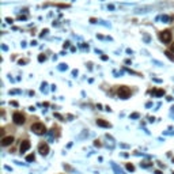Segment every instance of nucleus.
<instances>
[{"mask_svg":"<svg viewBox=\"0 0 174 174\" xmlns=\"http://www.w3.org/2000/svg\"><path fill=\"white\" fill-rule=\"evenodd\" d=\"M171 32L170 30H163L159 33V40L162 41L163 44H170L171 42Z\"/></svg>","mask_w":174,"mask_h":174,"instance_id":"f257e3e1","label":"nucleus"},{"mask_svg":"<svg viewBox=\"0 0 174 174\" xmlns=\"http://www.w3.org/2000/svg\"><path fill=\"white\" fill-rule=\"evenodd\" d=\"M32 130L36 135H44L46 132V128H45V125L42 123H36L32 125Z\"/></svg>","mask_w":174,"mask_h":174,"instance_id":"f03ea898","label":"nucleus"},{"mask_svg":"<svg viewBox=\"0 0 174 174\" xmlns=\"http://www.w3.org/2000/svg\"><path fill=\"white\" fill-rule=\"evenodd\" d=\"M119 97L121 99H128L130 97V90L127 86H121L119 88Z\"/></svg>","mask_w":174,"mask_h":174,"instance_id":"7ed1b4c3","label":"nucleus"},{"mask_svg":"<svg viewBox=\"0 0 174 174\" xmlns=\"http://www.w3.org/2000/svg\"><path fill=\"white\" fill-rule=\"evenodd\" d=\"M12 120H14V123H15L16 125H22V124H25V116L22 114V113H19V112H15V113H14Z\"/></svg>","mask_w":174,"mask_h":174,"instance_id":"20e7f679","label":"nucleus"},{"mask_svg":"<svg viewBox=\"0 0 174 174\" xmlns=\"http://www.w3.org/2000/svg\"><path fill=\"white\" fill-rule=\"evenodd\" d=\"M38 152H40L41 155H48V152H49V146L45 144V143H41L40 147H38Z\"/></svg>","mask_w":174,"mask_h":174,"instance_id":"39448f33","label":"nucleus"},{"mask_svg":"<svg viewBox=\"0 0 174 174\" xmlns=\"http://www.w3.org/2000/svg\"><path fill=\"white\" fill-rule=\"evenodd\" d=\"M12 143H14V138H12V136H6V138H3V140H1V146L7 147V146H11Z\"/></svg>","mask_w":174,"mask_h":174,"instance_id":"423d86ee","label":"nucleus"},{"mask_svg":"<svg viewBox=\"0 0 174 174\" xmlns=\"http://www.w3.org/2000/svg\"><path fill=\"white\" fill-rule=\"evenodd\" d=\"M30 146H32V144H30V142H29V140H23V142L20 143V152H26V151L29 150V148H30Z\"/></svg>","mask_w":174,"mask_h":174,"instance_id":"0eeeda50","label":"nucleus"},{"mask_svg":"<svg viewBox=\"0 0 174 174\" xmlns=\"http://www.w3.org/2000/svg\"><path fill=\"white\" fill-rule=\"evenodd\" d=\"M97 124H98L99 127H103V128H110V124L105 121V120H97Z\"/></svg>","mask_w":174,"mask_h":174,"instance_id":"6e6552de","label":"nucleus"},{"mask_svg":"<svg viewBox=\"0 0 174 174\" xmlns=\"http://www.w3.org/2000/svg\"><path fill=\"white\" fill-rule=\"evenodd\" d=\"M165 55H166L167 57L171 60V61H174V56H173V52H171V51H166V52H165Z\"/></svg>","mask_w":174,"mask_h":174,"instance_id":"1a4fd4ad","label":"nucleus"},{"mask_svg":"<svg viewBox=\"0 0 174 174\" xmlns=\"http://www.w3.org/2000/svg\"><path fill=\"white\" fill-rule=\"evenodd\" d=\"M154 94L156 95V97H162V95L165 94V90H156V91H154Z\"/></svg>","mask_w":174,"mask_h":174,"instance_id":"9d476101","label":"nucleus"},{"mask_svg":"<svg viewBox=\"0 0 174 174\" xmlns=\"http://www.w3.org/2000/svg\"><path fill=\"white\" fill-rule=\"evenodd\" d=\"M34 155L33 154H30V155H27V156H26V161H27V162H33V161H34Z\"/></svg>","mask_w":174,"mask_h":174,"instance_id":"9b49d317","label":"nucleus"},{"mask_svg":"<svg viewBox=\"0 0 174 174\" xmlns=\"http://www.w3.org/2000/svg\"><path fill=\"white\" fill-rule=\"evenodd\" d=\"M127 170H129V171H133L135 170V166L132 165V163H127Z\"/></svg>","mask_w":174,"mask_h":174,"instance_id":"f8f14e48","label":"nucleus"},{"mask_svg":"<svg viewBox=\"0 0 174 174\" xmlns=\"http://www.w3.org/2000/svg\"><path fill=\"white\" fill-rule=\"evenodd\" d=\"M45 59H46V57H45L44 55H40V56H38V61H41V63H42V61H45Z\"/></svg>","mask_w":174,"mask_h":174,"instance_id":"ddd939ff","label":"nucleus"},{"mask_svg":"<svg viewBox=\"0 0 174 174\" xmlns=\"http://www.w3.org/2000/svg\"><path fill=\"white\" fill-rule=\"evenodd\" d=\"M130 117H132V119H138V117H139V114H138V113H133V114L130 116Z\"/></svg>","mask_w":174,"mask_h":174,"instance_id":"4468645a","label":"nucleus"},{"mask_svg":"<svg viewBox=\"0 0 174 174\" xmlns=\"http://www.w3.org/2000/svg\"><path fill=\"white\" fill-rule=\"evenodd\" d=\"M170 51L174 52V44H171V46H170Z\"/></svg>","mask_w":174,"mask_h":174,"instance_id":"2eb2a0df","label":"nucleus"},{"mask_svg":"<svg viewBox=\"0 0 174 174\" xmlns=\"http://www.w3.org/2000/svg\"><path fill=\"white\" fill-rule=\"evenodd\" d=\"M155 174H162V173H161L159 170H156V171H155Z\"/></svg>","mask_w":174,"mask_h":174,"instance_id":"dca6fc26","label":"nucleus"}]
</instances>
